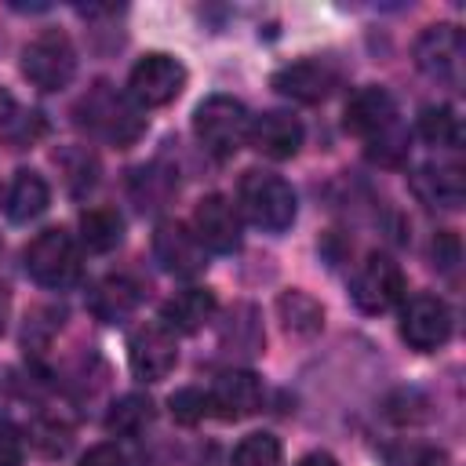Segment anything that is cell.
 <instances>
[{
	"instance_id": "6da1fadb",
	"label": "cell",
	"mask_w": 466,
	"mask_h": 466,
	"mask_svg": "<svg viewBox=\"0 0 466 466\" xmlns=\"http://www.w3.org/2000/svg\"><path fill=\"white\" fill-rule=\"evenodd\" d=\"M76 124L87 127L91 135L113 142V146H131L146 131L142 106L131 95H120L106 80H98L95 87H87V95L76 102Z\"/></svg>"
},
{
	"instance_id": "7a4b0ae2",
	"label": "cell",
	"mask_w": 466,
	"mask_h": 466,
	"mask_svg": "<svg viewBox=\"0 0 466 466\" xmlns=\"http://www.w3.org/2000/svg\"><path fill=\"white\" fill-rule=\"evenodd\" d=\"M237 211L266 233H284L295 222V189L273 171H244L237 186Z\"/></svg>"
},
{
	"instance_id": "3957f363",
	"label": "cell",
	"mask_w": 466,
	"mask_h": 466,
	"mask_svg": "<svg viewBox=\"0 0 466 466\" xmlns=\"http://www.w3.org/2000/svg\"><path fill=\"white\" fill-rule=\"evenodd\" d=\"M248 127H251V113L233 95H211L193 113V135H197V142L211 157H222V160L233 157L248 142Z\"/></svg>"
},
{
	"instance_id": "277c9868",
	"label": "cell",
	"mask_w": 466,
	"mask_h": 466,
	"mask_svg": "<svg viewBox=\"0 0 466 466\" xmlns=\"http://www.w3.org/2000/svg\"><path fill=\"white\" fill-rule=\"evenodd\" d=\"M80 248L66 229H44L33 237V244L25 248V273L40 284V288H73L80 280Z\"/></svg>"
},
{
	"instance_id": "5b68a950",
	"label": "cell",
	"mask_w": 466,
	"mask_h": 466,
	"mask_svg": "<svg viewBox=\"0 0 466 466\" xmlns=\"http://www.w3.org/2000/svg\"><path fill=\"white\" fill-rule=\"evenodd\" d=\"M76 73L73 40L62 29L36 33L22 51V76L40 91H62Z\"/></svg>"
},
{
	"instance_id": "8992f818",
	"label": "cell",
	"mask_w": 466,
	"mask_h": 466,
	"mask_svg": "<svg viewBox=\"0 0 466 466\" xmlns=\"http://www.w3.org/2000/svg\"><path fill=\"white\" fill-rule=\"evenodd\" d=\"M350 295L360 313H386L404 299V273L390 255L371 251L357 266V273L350 280Z\"/></svg>"
},
{
	"instance_id": "52a82bcc",
	"label": "cell",
	"mask_w": 466,
	"mask_h": 466,
	"mask_svg": "<svg viewBox=\"0 0 466 466\" xmlns=\"http://www.w3.org/2000/svg\"><path fill=\"white\" fill-rule=\"evenodd\" d=\"M462 55H466L462 33H459V25H448V22L426 25L415 40V66L444 87L462 84Z\"/></svg>"
},
{
	"instance_id": "ba28073f",
	"label": "cell",
	"mask_w": 466,
	"mask_h": 466,
	"mask_svg": "<svg viewBox=\"0 0 466 466\" xmlns=\"http://www.w3.org/2000/svg\"><path fill=\"white\" fill-rule=\"evenodd\" d=\"M182 87H186V69L175 55L164 51L142 55L127 76V95L138 106H167L182 95Z\"/></svg>"
},
{
	"instance_id": "9c48e42d",
	"label": "cell",
	"mask_w": 466,
	"mask_h": 466,
	"mask_svg": "<svg viewBox=\"0 0 466 466\" xmlns=\"http://www.w3.org/2000/svg\"><path fill=\"white\" fill-rule=\"evenodd\" d=\"M269 84L277 95L313 106V102H324L339 87V66L331 58H299V62L280 66Z\"/></svg>"
},
{
	"instance_id": "30bf717a",
	"label": "cell",
	"mask_w": 466,
	"mask_h": 466,
	"mask_svg": "<svg viewBox=\"0 0 466 466\" xmlns=\"http://www.w3.org/2000/svg\"><path fill=\"white\" fill-rule=\"evenodd\" d=\"M346 131H353L368 146L397 135L400 124H397V102H393V95L386 87H375V84L360 87L346 102Z\"/></svg>"
},
{
	"instance_id": "8fae6325",
	"label": "cell",
	"mask_w": 466,
	"mask_h": 466,
	"mask_svg": "<svg viewBox=\"0 0 466 466\" xmlns=\"http://www.w3.org/2000/svg\"><path fill=\"white\" fill-rule=\"evenodd\" d=\"M197 240L204 244V251H218V255H229L240 248L244 233H240V211L233 200H226L222 193H208L197 200L193 208V226Z\"/></svg>"
},
{
	"instance_id": "7c38bea8",
	"label": "cell",
	"mask_w": 466,
	"mask_h": 466,
	"mask_svg": "<svg viewBox=\"0 0 466 466\" xmlns=\"http://www.w3.org/2000/svg\"><path fill=\"white\" fill-rule=\"evenodd\" d=\"M400 335H404V342L411 350H422V353L444 346L451 339V309H448V302L437 299V295H426V291L411 295L404 313H400Z\"/></svg>"
},
{
	"instance_id": "4fadbf2b",
	"label": "cell",
	"mask_w": 466,
	"mask_h": 466,
	"mask_svg": "<svg viewBox=\"0 0 466 466\" xmlns=\"http://www.w3.org/2000/svg\"><path fill=\"white\" fill-rule=\"evenodd\" d=\"M178 360V342L175 335L160 324V320H149V324H138L127 339V364L131 371L142 379V382H160Z\"/></svg>"
},
{
	"instance_id": "5bb4252c",
	"label": "cell",
	"mask_w": 466,
	"mask_h": 466,
	"mask_svg": "<svg viewBox=\"0 0 466 466\" xmlns=\"http://www.w3.org/2000/svg\"><path fill=\"white\" fill-rule=\"evenodd\" d=\"M153 255L175 277H197V273L208 269L204 244L197 240V233L186 222H175V218H167V222L157 226V233H153Z\"/></svg>"
},
{
	"instance_id": "9a60e30c",
	"label": "cell",
	"mask_w": 466,
	"mask_h": 466,
	"mask_svg": "<svg viewBox=\"0 0 466 466\" xmlns=\"http://www.w3.org/2000/svg\"><path fill=\"white\" fill-rule=\"evenodd\" d=\"M208 404L226 422L248 419L262 404V382H258L255 371H222L215 379V386L208 390Z\"/></svg>"
},
{
	"instance_id": "2e32d148",
	"label": "cell",
	"mask_w": 466,
	"mask_h": 466,
	"mask_svg": "<svg viewBox=\"0 0 466 466\" xmlns=\"http://www.w3.org/2000/svg\"><path fill=\"white\" fill-rule=\"evenodd\" d=\"M302 135H306V131H302L299 116L280 113V109L255 116L251 127H248V142H251L262 157H273V160H288V157H295L299 146H302Z\"/></svg>"
},
{
	"instance_id": "e0dca14e",
	"label": "cell",
	"mask_w": 466,
	"mask_h": 466,
	"mask_svg": "<svg viewBox=\"0 0 466 466\" xmlns=\"http://www.w3.org/2000/svg\"><path fill=\"white\" fill-rule=\"evenodd\" d=\"M411 189H415V197L422 204L455 211L462 204V197H466V178H462L459 164H422L411 175Z\"/></svg>"
},
{
	"instance_id": "ac0fdd59",
	"label": "cell",
	"mask_w": 466,
	"mask_h": 466,
	"mask_svg": "<svg viewBox=\"0 0 466 466\" xmlns=\"http://www.w3.org/2000/svg\"><path fill=\"white\" fill-rule=\"evenodd\" d=\"M215 309H218L215 291H208V288H186V291H175L160 306V324L171 335H193V331H200L215 317Z\"/></svg>"
},
{
	"instance_id": "d6986e66",
	"label": "cell",
	"mask_w": 466,
	"mask_h": 466,
	"mask_svg": "<svg viewBox=\"0 0 466 466\" xmlns=\"http://www.w3.org/2000/svg\"><path fill=\"white\" fill-rule=\"evenodd\" d=\"M135 306H138V284H135L131 277H120V273L102 277V280L91 288V295H87V309H91L102 324H120V320H127V317L135 313Z\"/></svg>"
},
{
	"instance_id": "ffe728a7",
	"label": "cell",
	"mask_w": 466,
	"mask_h": 466,
	"mask_svg": "<svg viewBox=\"0 0 466 466\" xmlns=\"http://www.w3.org/2000/svg\"><path fill=\"white\" fill-rule=\"evenodd\" d=\"M47 200H51V189L47 182L36 175V171H18L11 189H7V218L11 222H33L47 211Z\"/></svg>"
},
{
	"instance_id": "44dd1931",
	"label": "cell",
	"mask_w": 466,
	"mask_h": 466,
	"mask_svg": "<svg viewBox=\"0 0 466 466\" xmlns=\"http://www.w3.org/2000/svg\"><path fill=\"white\" fill-rule=\"evenodd\" d=\"M80 240L87 251H113L124 240V218L116 208H87L80 215Z\"/></svg>"
},
{
	"instance_id": "7402d4cb",
	"label": "cell",
	"mask_w": 466,
	"mask_h": 466,
	"mask_svg": "<svg viewBox=\"0 0 466 466\" xmlns=\"http://www.w3.org/2000/svg\"><path fill=\"white\" fill-rule=\"evenodd\" d=\"M277 313H280L284 328L295 331V335H313V331H320V324H324L320 302H313V299H309L306 291H299V288H288V291L277 299Z\"/></svg>"
},
{
	"instance_id": "603a6c76",
	"label": "cell",
	"mask_w": 466,
	"mask_h": 466,
	"mask_svg": "<svg viewBox=\"0 0 466 466\" xmlns=\"http://www.w3.org/2000/svg\"><path fill=\"white\" fill-rule=\"evenodd\" d=\"M415 127H419V138L437 149H455L462 142V124L451 106H422Z\"/></svg>"
},
{
	"instance_id": "cb8c5ba5",
	"label": "cell",
	"mask_w": 466,
	"mask_h": 466,
	"mask_svg": "<svg viewBox=\"0 0 466 466\" xmlns=\"http://www.w3.org/2000/svg\"><path fill=\"white\" fill-rule=\"evenodd\" d=\"M149 422H153V404H149V397H142V393L120 397V400L109 408V415H106V430L116 433V437H138Z\"/></svg>"
},
{
	"instance_id": "d4e9b609",
	"label": "cell",
	"mask_w": 466,
	"mask_h": 466,
	"mask_svg": "<svg viewBox=\"0 0 466 466\" xmlns=\"http://www.w3.org/2000/svg\"><path fill=\"white\" fill-rule=\"evenodd\" d=\"M280 462L284 451L273 433H248L233 451V466H280Z\"/></svg>"
},
{
	"instance_id": "484cf974",
	"label": "cell",
	"mask_w": 466,
	"mask_h": 466,
	"mask_svg": "<svg viewBox=\"0 0 466 466\" xmlns=\"http://www.w3.org/2000/svg\"><path fill=\"white\" fill-rule=\"evenodd\" d=\"M229 328H226V335H222V342L229 346L233 342V350L237 353H258V346H262V328H258V320H255V309L251 306H237L233 313H229Z\"/></svg>"
},
{
	"instance_id": "4316f807",
	"label": "cell",
	"mask_w": 466,
	"mask_h": 466,
	"mask_svg": "<svg viewBox=\"0 0 466 466\" xmlns=\"http://www.w3.org/2000/svg\"><path fill=\"white\" fill-rule=\"evenodd\" d=\"M386 466H444V451L433 448V444H422V441H408V444H393L382 451Z\"/></svg>"
},
{
	"instance_id": "83f0119b",
	"label": "cell",
	"mask_w": 466,
	"mask_h": 466,
	"mask_svg": "<svg viewBox=\"0 0 466 466\" xmlns=\"http://www.w3.org/2000/svg\"><path fill=\"white\" fill-rule=\"evenodd\" d=\"M29 441H33V448H40L44 455H62V451L69 448L73 433H69V426L58 422V419H36V422L29 426Z\"/></svg>"
},
{
	"instance_id": "f1b7e54d",
	"label": "cell",
	"mask_w": 466,
	"mask_h": 466,
	"mask_svg": "<svg viewBox=\"0 0 466 466\" xmlns=\"http://www.w3.org/2000/svg\"><path fill=\"white\" fill-rule=\"evenodd\" d=\"M171 415L178 419V422H186V426H193V422H200L204 415H211V404H208V393L204 390H197V386H186V390H178V393H171Z\"/></svg>"
},
{
	"instance_id": "f546056e",
	"label": "cell",
	"mask_w": 466,
	"mask_h": 466,
	"mask_svg": "<svg viewBox=\"0 0 466 466\" xmlns=\"http://www.w3.org/2000/svg\"><path fill=\"white\" fill-rule=\"evenodd\" d=\"M0 466H22V433L0 419Z\"/></svg>"
},
{
	"instance_id": "4dcf8cb0",
	"label": "cell",
	"mask_w": 466,
	"mask_h": 466,
	"mask_svg": "<svg viewBox=\"0 0 466 466\" xmlns=\"http://www.w3.org/2000/svg\"><path fill=\"white\" fill-rule=\"evenodd\" d=\"M455 262H459V240H455V233H437L433 237V266H441L448 273V269H455Z\"/></svg>"
},
{
	"instance_id": "1f68e13d",
	"label": "cell",
	"mask_w": 466,
	"mask_h": 466,
	"mask_svg": "<svg viewBox=\"0 0 466 466\" xmlns=\"http://www.w3.org/2000/svg\"><path fill=\"white\" fill-rule=\"evenodd\" d=\"M76 466H127V459L116 444H95V448H87V455Z\"/></svg>"
},
{
	"instance_id": "d6a6232c",
	"label": "cell",
	"mask_w": 466,
	"mask_h": 466,
	"mask_svg": "<svg viewBox=\"0 0 466 466\" xmlns=\"http://www.w3.org/2000/svg\"><path fill=\"white\" fill-rule=\"evenodd\" d=\"M7 317H11V291H7V284H0V335L7 328Z\"/></svg>"
},
{
	"instance_id": "836d02e7",
	"label": "cell",
	"mask_w": 466,
	"mask_h": 466,
	"mask_svg": "<svg viewBox=\"0 0 466 466\" xmlns=\"http://www.w3.org/2000/svg\"><path fill=\"white\" fill-rule=\"evenodd\" d=\"M299 466H339V462H335V455H328V451H313V455H306Z\"/></svg>"
},
{
	"instance_id": "e575fe53",
	"label": "cell",
	"mask_w": 466,
	"mask_h": 466,
	"mask_svg": "<svg viewBox=\"0 0 466 466\" xmlns=\"http://www.w3.org/2000/svg\"><path fill=\"white\" fill-rule=\"evenodd\" d=\"M15 109V102L7 98V95H0V120H7V113Z\"/></svg>"
}]
</instances>
